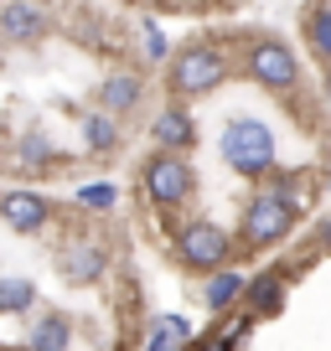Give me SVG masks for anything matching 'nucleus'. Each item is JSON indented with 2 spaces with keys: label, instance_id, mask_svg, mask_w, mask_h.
<instances>
[{
  "label": "nucleus",
  "instance_id": "obj_1",
  "mask_svg": "<svg viewBox=\"0 0 331 351\" xmlns=\"http://www.w3.org/2000/svg\"><path fill=\"white\" fill-rule=\"evenodd\" d=\"M171 258H176V269H187V274L212 279V274H222V269H238V243H233V228H222V222L187 217V222L171 228Z\"/></svg>",
  "mask_w": 331,
  "mask_h": 351
},
{
  "label": "nucleus",
  "instance_id": "obj_2",
  "mask_svg": "<svg viewBox=\"0 0 331 351\" xmlns=\"http://www.w3.org/2000/svg\"><path fill=\"white\" fill-rule=\"evenodd\" d=\"M52 269H57V279L73 285V289L104 285L109 269H114V238L104 228H93V222H73L52 248Z\"/></svg>",
  "mask_w": 331,
  "mask_h": 351
},
{
  "label": "nucleus",
  "instance_id": "obj_3",
  "mask_svg": "<svg viewBox=\"0 0 331 351\" xmlns=\"http://www.w3.org/2000/svg\"><path fill=\"white\" fill-rule=\"evenodd\" d=\"M140 197L150 202L166 222H181V212H187L192 197H197V165H192V155H171V150L145 155Z\"/></svg>",
  "mask_w": 331,
  "mask_h": 351
},
{
  "label": "nucleus",
  "instance_id": "obj_4",
  "mask_svg": "<svg viewBox=\"0 0 331 351\" xmlns=\"http://www.w3.org/2000/svg\"><path fill=\"white\" fill-rule=\"evenodd\" d=\"M233 62L222 47L212 42H197V47H181L176 57H171V67H166V88L176 93L181 104L187 99H207V93H218L222 83H228Z\"/></svg>",
  "mask_w": 331,
  "mask_h": 351
},
{
  "label": "nucleus",
  "instance_id": "obj_5",
  "mask_svg": "<svg viewBox=\"0 0 331 351\" xmlns=\"http://www.w3.org/2000/svg\"><path fill=\"white\" fill-rule=\"evenodd\" d=\"M243 67H249V77H254L259 88H269V93H290V88L300 83V62H295V52H290L285 42H269V36L249 47Z\"/></svg>",
  "mask_w": 331,
  "mask_h": 351
},
{
  "label": "nucleus",
  "instance_id": "obj_6",
  "mask_svg": "<svg viewBox=\"0 0 331 351\" xmlns=\"http://www.w3.org/2000/svg\"><path fill=\"white\" fill-rule=\"evenodd\" d=\"M52 32V16H47L42 0H5L0 5V42H42V36Z\"/></svg>",
  "mask_w": 331,
  "mask_h": 351
},
{
  "label": "nucleus",
  "instance_id": "obj_7",
  "mask_svg": "<svg viewBox=\"0 0 331 351\" xmlns=\"http://www.w3.org/2000/svg\"><path fill=\"white\" fill-rule=\"evenodd\" d=\"M52 217H57V207L47 197H36V191H5V197H0V222L11 232H21V238L42 232Z\"/></svg>",
  "mask_w": 331,
  "mask_h": 351
},
{
  "label": "nucleus",
  "instance_id": "obj_8",
  "mask_svg": "<svg viewBox=\"0 0 331 351\" xmlns=\"http://www.w3.org/2000/svg\"><path fill=\"white\" fill-rule=\"evenodd\" d=\"M150 140H155V150L192 155V145H197V119H192V109L187 104H166V109L155 114V124H150Z\"/></svg>",
  "mask_w": 331,
  "mask_h": 351
},
{
  "label": "nucleus",
  "instance_id": "obj_9",
  "mask_svg": "<svg viewBox=\"0 0 331 351\" xmlns=\"http://www.w3.org/2000/svg\"><path fill=\"white\" fill-rule=\"evenodd\" d=\"M57 165V145L47 140L42 130H26L21 140L11 145V155H5V171H16V176H42V171H52Z\"/></svg>",
  "mask_w": 331,
  "mask_h": 351
},
{
  "label": "nucleus",
  "instance_id": "obj_10",
  "mask_svg": "<svg viewBox=\"0 0 331 351\" xmlns=\"http://www.w3.org/2000/svg\"><path fill=\"white\" fill-rule=\"evenodd\" d=\"M26 351H73V315L42 310V315L26 326Z\"/></svg>",
  "mask_w": 331,
  "mask_h": 351
},
{
  "label": "nucleus",
  "instance_id": "obj_11",
  "mask_svg": "<svg viewBox=\"0 0 331 351\" xmlns=\"http://www.w3.org/2000/svg\"><path fill=\"white\" fill-rule=\"evenodd\" d=\"M140 99H145L140 73H109V77L99 83V109H104V114H114V119H119V114H130Z\"/></svg>",
  "mask_w": 331,
  "mask_h": 351
},
{
  "label": "nucleus",
  "instance_id": "obj_12",
  "mask_svg": "<svg viewBox=\"0 0 331 351\" xmlns=\"http://www.w3.org/2000/svg\"><path fill=\"white\" fill-rule=\"evenodd\" d=\"M243 289H249V274H238V269H222V274L202 279V305H207V315H228L243 300Z\"/></svg>",
  "mask_w": 331,
  "mask_h": 351
},
{
  "label": "nucleus",
  "instance_id": "obj_13",
  "mask_svg": "<svg viewBox=\"0 0 331 351\" xmlns=\"http://www.w3.org/2000/svg\"><path fill=\"white\" fill-rule=\"evenodd\" d=\"M187 346H192V326L181 315L145 320V351H187Z\"/></svg>",
  "mask_w": 331,
  "mask_h": 351
},
{
  "label": "nucleus",
  "instance_id": "obj_14",
  "mask_svg": "<svg viewBox=\"0 0 331 351\" xmlns=\"http://www.w3.org/2000/svg\"><path fill=\"white\" fill-rule=\"evenodd\" d=\"M83 150L89 155H114L119 150V119L114 114H104V109H93V114H83Z\"/></svg>",
  "mask_w": 331,
  "mask_h": 351
},
{
  "label": "nucleus",
  "instance_id": "obj_15",
  "mask_svg": "<svg viewBox=\"0 0 331 351\" xmlns=\"http://www.w3.org/2000/svg\"><path fill=\"white\" fill-rule=\"evenodd\" d=\"M36 310V285L21 274H5L0 279V315H32Z\"/></svg>",
  "mask_w": 331,
  "mask_h": 351
},
{
  "label": "nucleus",
  "instance_id": "obj_16",
  "mask_svg": "<svg viewBox=\"0 0 331 351\" xmlns=\"http://www.w3.org/2000/svg\"><path fill=\"white\" fill-rule=\"evenodd\" d=\"M306 42H310V52L331 67V5H316V11L306 16Z\"/></svg>",
  "mask_w": 331,
  "mask_h": 351
},
{
  "label": "nucleus",
  "instance_id": "obj_17",
  "mask_svg": "<svg viewBox=\"0 0 331 351\" xmlns=\"http://www.w3.org/2000/svg\"><path fill=\"white\" fill-rule=\"evenodd\" d=\"M114 202H119V186H114V181H89V186H78V212H89V217H104Z\"/></svg>",
  "mask_w": 331,
  "mask_h": 351
},
{
  "label": "nucleus",
  "instance_id": "obj_18",
  "mask_svg": "<svg viewBox=\"0 0 331 351\" xmlns=\"http://www.w3.org/2000/svg\"><path fill=\"white\" fill-rule=\"evenodd\" d=\"M145 57H150V62H161V57H166V36H161V26H155V21H145Z\"/></svg>",
  "mask_w": 331,
  "mask_h": 351
},
{
  "label": "nucleus",
  "instance_id": "obj_19",
  "mask_svg": "<svg viewBox=\"0 0 331 351\" xmlns=\"http://www.w3.org/2000/svg\"><path fill=\"white\" fill-rule=\"evenodd\" d=\"M326 99H331V67H326Z\"/></svg>",
  "mask_w": 331,
  "mask_h": 351
}]
</instances>
